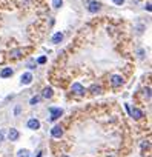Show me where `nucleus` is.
I'll use <instances>...</instances> for the list:
<instances>
[{"instance_id":"f257e3e1","label":"nucleus","mask_w":152,"mask_h":157,"mask_svg":"<svg viewBox=\"0 0 152 157\" xmlns=\"http://www.w3.org/2000/svg\"><path fill=\"white\" fill-rule=\"evenodd\" d=\"M51 134H52V137L60 139V137H61V134H63V129H61V126H60V125H55V126H52V129H51Z\"/></svg>"},{"instance_id":"f03ea898","label":"nucleus","mask_w":152,"mask_h":157,"mask_svg":"<svg viewBox=\"0 0 152 157\" xmlns=\"http://www.w3.org/2000/svg\"><path fill=\"white\" fill-rule=\"evenodd\" d=\"M49 113H51V120H57L61 114H63V109H60V108H51V109H49Z\"/></svg>"},{"instance_id":"7ed1b4c3","label":"nucleus","mask_w":152,"mask_h":157,"mask_svg":"<svg viewBox=\"0 0 152 157\" xmlns=\"http://www.w3.org/2000/svg\"><path fill=\"white\" fill-rule=\"evenodd\" d=\"M71 89H72V92H74V94H77V96H82V94L84 92V88H83L80 83H74Z\"/></svg>"},{"instance_id":"20e7f679","label":"nucleus","mask_w":152,"mask_h":157,"mask_svg":"<svg viewBox=\"0 0 152 157\" xmlns=\"http://www.w3.org/2000/svg\"><path fill=\"white\" fill-rule=\"evenodd\" d=\"M28 128L29 129H39L40 128V122L37 119H29L28 120Z\"/></svg>"},{"instance_id":"39448f33","label":"nucleus","mask_w":152,"mask_h":157,"mask_svg":"<svg viewBox=\"0 0 152 157\" xmlns=\"http://www.w3.org/2000/svg\"><path fill=\"white\" fill-rule=\"evenodd\" d=\"M111 83H112V86H120V85L123 83V79H122V75H112V79H111Z\"/></svg>"},{"instance_id":"423d86ee","label":"nucleus","mask_w":152,"mask_h":157,"mask_svg":"<svg viewBox=\"0 0 152 157\" xmlns=\"http://www.w3.org/2000/svg\"><path fill=\"white\" fill-rule=\"evenodd\" d=\"M129 113H131V116L134 119H141L143 117V111L141 109H138V108H134V109H129Z\"/></svg>"},{"instance_id":"0eeeda50","label":"nucleus","mask_w":152,"mask_h":157,"mask_svg":"<svg viewBox=\"0 0 152 157\" xmlns=\"http://www.w3.org/2000/svg\"><path fill=\"white\" fill-rule=\"evenodd\" d=\"M31 82H32V74L31 73H26L22 75V85H29Z\"/></svg>"},{"instance_id":"6e6552de","label":"nucleus","mask_w":152,"mask_h":157,"mask_svg":"<svg viewBox=\"0 0 152 157\" xmlns=\"http://www.w3.org/2000/svg\"><path fill=\"white\" fill-rule=\"evenodd\" d=\"M88 10L91 11V12H97L98 10H100V3H98V2H89Z\"/></svg>"},{"instance_id":"1a4fd4ad","label":"nucleus","mask_w":152,"mask_h":157,"mask_svg":"<svg viewBox=\"0 0 152 157\" xmlns=\"http://www.w3.org/2000/svg\"><path fill=\"white\" fill-rule=\"evenodd\" d=\"M8 137H9V140H17L19 139V131L16 128H11L9 133H8Z\"/></svg>"},{"instance_id":"9d476101","label":"nucleus","mask_w":152,"mask_h":157,"mask_svg":"<svg viewBox=\"0 0 152 157\" xmlns=\"http://www.w3.org/2000/svg\"><path fill=\"white\" fill-rule=\"evenodd\" d=\"M52 94H54V92H52V88L46 86V88H45L43 91H42V97H43V99H51Z\"/></svg>"},{"instance_id":"9b49d317","label":"nucleus","mask_w":152,"mask_h":157,"mask_svg":"<svg viewBox=\"0 0 152 157\" xmlns=\"http://www.w3.org/2000/svg\"><path fill=\"white\" fill-rule=\"evenodd\" d=\"M0 75H2V79L11 77V75H12V69H11V68H5V69H2V73H0Z\"/></svg>"},{"instance_id":"f8f14e48","label":"nucleus","mask_w":152,"mask_h":157,"mask_svg":"<svg viewBox=\"0 0 152 157\" xmlns=\"http://www.w3.org/2000/svg\"><path fill=\"white\" fill-rule=\"evenodd\" d=\"M61 40H63V34H61V33H55L54 37H52V43H60Z\"/></svg>"},{"instance_id":"ddd939ff","label":"nucleus","mask_w":152,"mask_h":157,"mask_svg":"<svg viewBox=\"0 0 152 157\" xmlns=\"http://www.w3.org/2000/svg\"><path fill=\"white\" fill-rule=\"evenodd\" d=\"M17 157H29V151L28 150H20L17 152Z\"/></svg>"},{"instance_id":"4468645a","label":"nucleus","mask_w":152,"mask_h":157,"mask_svg":"<svg viewBox=\"0 0 152 157\" xmlns=\"http://www.w3.org/2000/svg\"><path fill=\"white\" fill-rule=\"evenodd\" d=\"M39 100H40V97H39V96H34L32 99H31V102H29V103H31V105H37Z\"/></svg>"},{"instance_id":"2eb2a0df","label":"nucleus","mask_w":152,"mask_h":157,"mask_svg":"<svg viewBox=\"0 0 152 157\" xmlns=\"http://www.w3.org/2000/svg\"><path fill=\"white\" fill-rule=\"evenodd\" d=\"M91 91H92V92H100V91H101V88H100V86H95V85H94V86H91Z\"/></svg>"},{"instance_id":"dca6fc26","label":"nucleus","mask_w":152,"mask_h":157,"mask_svg":"<svg viewBox=\"0 0 152 157\" xmlns=\"http://www.w3.org/2000/svg\"><path fill=\"white\" fill-rule=\"evenodd\" d=\"M61 3H63L61 0H54V6H55V8H60V6H61Z\"/></svg>"},{"instance_id":"f3484780","label":"nucleus","mask_w":152,"mask_h":157,"mask_svg":"<svg viewBox=\"0 0 152 157\" xmlns=\"http://www.w3.org/2000/svg\"><path fill=\"white\" fill-rule=\"evenodd\" d=\"M45 62H46V57H40V59L37 60V63H40V65H43Z\"/></svg>"},{"instance_id":"a211bd4d","label":"nucleus","mask_w":152,"mask_h":157,"mask_svg":"<svg viewBox=\"0 0 152 157\" xmlns=\"http://www.w3.org/2000/svg\"><path fill=\"white\" fill-rule=\"evenodd\" d=\"M19 56H20V49H17V51L12 52V57H19Z\"/></svg>"},{"instance_id":"6ab92c4d","label":"nucleus","mask_w":152,"mask_h":157,"mask_svg":"<svg viewBox=\"0 0 152 157\" xmlns=\"http://www.w3.org/2000/svg\"><path fill=\"white\" fill-rule=\"evenodd\" d=\"M112 2L115 3V5H123V2H124V0H112Z\"/></svg>"},{"instance_id":"aec40b11","label":"nucleus","mask_w":152,"mask_h":157,"mask_svg":"<svg viewBox=\"0 0 152 157\" xmlns=\"http://www.w3.org/2000/svg\"><path fill=\"white\" fill-rule=\"evenodd\" d=\"M3 137H5V134H3V131H0V140H3Z\"/></svg>"}]
</instances>
